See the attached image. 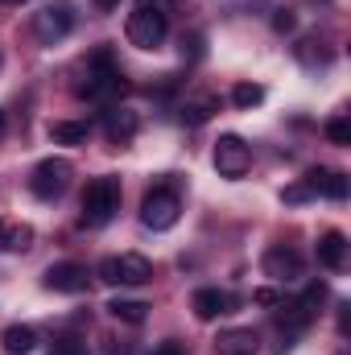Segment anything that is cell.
<instances>
[{
	"instance_id": "obj_1",
	"label": "cell",
	"mask_w": 351,
	"mask_h": 355,
	"mask_svg": "<svg viewBox=\"0 0 351 355\" xmlns=\"http://www.w3.org/2000/svg\"><path fill=\"white\" fill-rule=\"evenodd\" d=\"M124 75H120V67L112 62V54L108 50H95L87 62V75H83V83H79V95L83 99H95V103H108V99H116V95H124Z\"/></svg>"
},
{
	"instance_id": "obj_2",
	"label": "cell",
	"mask_w": 351,
	"mask_h": 355,
	"mask_svg": "<svg viewBox=\"0 0 351 355\" xmlns=\"http://www.w3.org/2000/svg\"><path fill=\"white\" fill-rule=\"evenodd\" d=\"M120 178H95L87 182V190H83V223L87 227H103V223H112L116 219V211H120Z\"/></svg>"
},
{
	"instance_id": "obj_3",
	"label": "cell",
	"mask_w": 351,
	"mask_h": 355,
	"mask_svg": "<svg viewBox=\"0 0 351 355\" xmlns=\"http://www.w3.org/2000/svg\"><path fill=\"white\" fill-rule=\"evenodd\" d=\"M166 33H170V25H166L162 12H153V8H137V12H128V25H124L128 46H137V50H157V46L166 42Z\"/></svg>"
},
{
	"instance_id": "obj_4",
	"label": "cell",
	"mask_w": 351,
	"mask_h": 355,
	"mask_svg": "<svg viewBox=\"0 0 351 355\" xmlns=\"http://www.w3.org/2000/svg\"><path fill=\"white\" fill-rule=\"evenodd\" d=\"M71 178H75V166H71L67 157H46V162H37V170L29 174V190L50 202V198H58V194L71 186Z\"/></svg>"
},
{
	"instance_id": "obj_5",
	"label": "cell",
	"mask_w": 351,
	"mask_h": 355,
	"mask_svg": "<svg viewBox=\"0 0 351 355\" xmlns=\"http://www.w3.org/2000/svg\"><path fill=\"white\" fill-rule=\"evenodd\" d=\"M178 215H182V202H178V194L170 190V186L149 190L145 202H141V223L153 227V232H170V227L178 223Z\"/></svg>"
},
{
	"instance_id": "obj_6",
	"label": "cell",
	"mask_w": 351,
	"mask_h": 355,
	"mask_svg": "<svg viewBox=\"0 0 351 355\" xmlns=\"http://www.w3.org/2000/svg\"><path fill=\"white\" fill-rule=\"evenodd\" d=\"M71 29H75V4H67V0H58V4H50V8H42V12L33 17V37H37L42 46L62 42Z\"/></svg>"
},
{
	"instance_id": "obj_7",
	"label": "cell",
	"mask_w": 351,
	"mask_h": 355,
	"mask_svg": "<svg viewBox=\"0 0 351 355\" xmlns=\"http://www.w3.org/2000/svg\"><path fill=\"white\" fill-rule=\"evenodd\" d=\"M215 170L223 178H244L252 170V149H248L236 132L219 137V141H215Z\"/></svg>"
},
{
	"instance_id": "obj_8",
	"label": "cell",
	"mask_w": 351,
	"mask_h": 355,
	"mask_svg": "<svg viewBox=\"0 0 351 355\" xmlns=\"http://www.w3.org/2000/svg\"><path fill=\"white\" fill-rule=\"evenodd\" d=\"M42 285L54 289V293H83L91 285V272H87V265H79V261H62V265L46 268Z\"/></svg>"
},
{
	"instance_id": "obj_9",
	"label": "cell",
	"mask_w": 351,
	"mask_h": 355,
	"mask_svg": "<svg viewBox=\"0 0 351 355\" xmlns=\"http://www.w3.org/2000/svg\"><path fill=\"white\" fill-rule=\"evenodd\" d=\"M261 265H264V277H273V281H298L302 277V257L293 248H285V244L268 248Z\"/></svg>"
},
{
	"instance_id": "obj_10",
	"label": "cell",
	"mask_w": 351,
	"mask_h": 355,
	"mask_svg": "<svg viewBox=\"0 0 351 355\" xmlns=\"http://www.w3.org/2000/svg\"><path fill=\"white\" fill-rule=\"evenodd\" d=\"M137 128H141L137 112H128V107H108L103 112V132H108L112 145H128L137 137Z\"/></svg>"
},
{
	"instance_id": "obj_11",
	"label": "cell",
	"mask_w": 351,
	"mask_h": 355,
	"mask_svg": "<svg viewBox=\"0 0 351 355\" xmlns=\"http://www.w3.org/2000/svg\"><path fill=\"white\" fill-rule=\"evenodd\" d=\"M232 297L223 293V289H198L194 297H190V310L203 318V322H211V318H219V314H232Z\"/></svg>"
},
{
	"instance_id": "obj_12",
	"label": "cell",
	"mask_w": 351,
	"mask_h": 355,
	"mask_svg": "<svg viewBox=\"0 0 351 355\" xmlns=\"http://www.w3.org/2000/svg\"><path fill=\"white\" fill-rule=\"evenodd\" d=\"M318 265L331 268V272H339L348 265V236L343 232H323L318 236Z\"/></svg>"
},
{
	"instance_id": "obj_13",
	"label": "cell",
	"mask_w": 351,
	"mask_h": 355,
	"mask_svg": "<svg viewBox=\"0 0 351 355\" xmlns=\"http://www.w3.org/2000/svg\"><path fill=\"white\" fill-rule=\"evenodd\" d=\"M116 277H120V285H145V281H153V265L141 252H124V257H116Z\"/></svg>"
},
{
	"instance_id": "obj_14",
	"label": "cell",
	"mask_w": 351,
	"mask_h": 355,
	"mask_svg": "<svg viewBox=\"0 0 351 355\" xmlns=\"http://www.w3.org/2000/svg\"><path fill=\"white\" fill-rule=\"evenodd\" d=\"M306 186H310L314 194L335 198V202L348 198V174H339V170H310V174H306Z\"/></svg>"
},
{
	"instance_id": "obj_15",
	"label": "cell",
	"mask_w": 351,
	"mask_h": 355,
	"mask_svg": "<svg viewBox=\"0 0 351 355\" xmlns=\"http://www.w3.org/2000/svg\"><path fill=\"white\" fill-rule=\"evenodd\" d=\"M0 347L8 355H29L37 347V335H33V327H21V322H12V327H4V335H0Z\"/></svg>"
},
{
	"instance_id": "obj_16",
	"label": "cell",
	"mask_w": 351,
	"mask_h": 355,
	"mask_svg": "<svg viewBox=\"0 0 351 355\" xmlns=\"http://www.w3.org/2000/svg\"><path fill=\"white\" fill-rule=\"evenodd\" d=\"M215 352L219 355H252L257 352V335L252 331H223L215 339Z\"/></svg>"
},
{
	"instance_id": "obj_17",
	"label": "cell",
	"mask_w": 351,
	"mask_h": 355,
	"mask_svg": "<svg viewBox=\"0 0 351 355\" xmlns=\"http://www.w3.org/2000/svg\"><path fill=\"white\" fill-rule=\"evenodd\" d=\"M215 112H219V95H194V99L182 103V120L186 124H207Z\"/></svg>"
},
{
	"instance_id": "obj_18",
	"label": "cell",
	"mask_w": 351,
	"mask_h": 355,
	"mask_svg": "<svg viewBox=\"0 0 351 355\" xmlns=\"http://www.w3.org/2000/svg\"><path fill=\"white\" fill-rule=\"evenodd\" d=\"M108 310H112V318L132 322V327H141L149 318V302H137V297H116V302H108Z\"/></svg>"
},
{
	"instance_id": "obj_19",
	"label": "cell",
	"mask_w": 351,
	"mask_h": 355,
	"mask_svg": "<svg viewBox=\"0 0 351 355\" xmlns=\"http://www.w3.org/2000/svg\"><path fill=\"white\" fill-rule=\"evenodd\" d=\"M50 141L54 145H83L87 141V124L83 120H54L50 124Z\"/></svg>"
},
{
	"instance_id": "obj_20",
	"label": "cell",
	"mask_w": 351,
	"mask_h": 355,
	"mask_svg": "<svg viewBox=\"0 0 351 355\" xmlns=\"http://www.w3.org/2000/svg\"><path fill=\"white\" fill-rule=\"evenodd\" d=\"M0 248H4V252H29V248H33V227H29V223H21V227H8Z\"/></svg>"
},
{
	"instance_id": "obj_21",
	"label": "cell",
	"mask_w": 351,
	"mask_h": 355,
	"mask_svg": "<svg viewBox=\"0 0 351 355\" xmlns=\"http://www.w3.org/2000/svg\"><path fill=\"white\" fill-rule=\"evenodd\" d=\"M298 58H302L306 67H327V62H331V54H327L323 42H314V37H306V42L298 46Z\"/></svg>"
},
{
	"instance_id": "obj_22",
	"label": "cell",
	"mask_w": 351,
	"mask_h": 355,
	"mask_svg": "<svg viewBox=\"0 0 351 355\" xmlns=\"http://www.w3.org/2000/svg\"><path fill=\"white\" fill-rule=\"evenodd\" d=\"M327 141L331 145H351V120L348 116H331L327 120Z\"/></svg>"
},
{
	"instance_id": "obj_23",
	"label": "cell",
	"mask_w": 351,
	"mask_h": 355,
	"mask_svg": "<svg viewBox=\"0 0 351 355\" xmlns=\"http://www.w3.org/2000/svg\"><path fill=\"white\" fill-rule=\"evenodd\" d=\"M264 99V87H257V83H240V87L232 91V103L236 107H257Z\"/></svg>"
},
{
	"instance_id": "obj_24",
	"label": "cell",
	"mask_w": 351,
	"mask_h": 355,
	"mask_svg": "<svg viewBox=\"0 0 351 355\" xmlns=\"http://www.w3.org/2000/svg\"><path fill=\"white\" fill-rule=\"evenodd\" d=\"M298 302H302V306H306V314L314 318V314H318V306L327 302V285H323V281H314V285H306V293H302Z\"/></svg>"
},
{
	"instance_id": "obj_25",
	"label": "cell",
	"mask_w": 351,
	"mask_h": 355,
	"mask_svg": "<svg viewBox=\"0 0 351 355\" xmlns=\"http://www.w3.org/2000/svg\"><path fill=\"white\" fill-rule=\"evenodd\" d=\"M50 355H87V347H83L75 335H62V339H54V352Z\"/></svg>"
},
{
	"instance_id": "obj_26",
	"label": "cell",
	"mask_w": 351,
	"mask_h": 355,
	"mask_svg": "<svg viewBox=\"0 0 351 355\" xmlns=\"http://www.w3.org/2000/svg\"><path fill=\"white\" fill-rule=\"evenodd\" d=\"M178 4H182V0H137V8H153V12H162V17L178 12Z\"/></svg>"
},
{
	"instance_id": "obj_27",
	"label": "cell",
	"mask_w": 351,
	"mask_h": 355,
	"mask_svg": "<svg viewBox=\"0 0 351 355\" xmlns=\"http://www.w3.org/2000/svg\"><path fill=\"white\" fill-rule=\"evenodd\" d=\"M306 198H314V190H310L306 182H293V186H285V202H306Z\"/></svg>"
},
{
	"instance_id": "obj_28",
	"label": "cell",
	"mask_w": 351,
	"mask_h": 355,
	"mask_svg": "<svg viewBox=\"0 0 351 355\" xmlns=\"http://www.w3.org/2000/svg\"><path fill=\"white\" fill-rule=\"evenodd\" d=\"M293 25H298V21H293V12H289V8H277V17H273V29H277V33H289Z\"/></svg>"
},
{
	"instance_id": "obj_29",
	"label": "cell",
	"mask_w": 351,
	"mask_h": 355,
	"mask_svg": "<svg viewBox=\"0 0 351 355\" xmlns=\"http://www.w3.org/2000/svg\"><path fill=\"white\" fill-rule=\"evenodd\" d=\"M103 355H132L128 339H103Z\"/></svg>"
},
{
	"instance_id": "obj_30",
	"label": "cell",
	"mask_w": 351,
	"mask_h": 355,
	"mask_svg": "<svg viewBox=\"0 0 351 355\" xmlns=\"http://www.w3.org/2000/svg\"><path fill=\"white\" fill-rule=\"evenodd\" d=\"M153 355H186V352H182V343H178V339H166V343H157V347H153Z\"/></svg>"
},
{
	"instance_id": "obj_31",
	"label": "cell",
	"mask_w": 351,
	"mask_h": 355,
	"mask_svg": "<svg viewBox=\"0 0 351 355\" xmlns=\"http://www.w3.org/2000/svg\"><path fill=\"white\" fill-rule=\"evenodd\" d=\"M252 302H257V306H277L281 297H277L273 289H257V293H252Z\"/></svg>"
},
{
	"instance_id": "obj_32",
	"label": "cell",
	"mask_w": 351,
	"mask_h": 355,
	"mask_svg": "<svg viewBox=\"0 0 351 355\" xmlns=\"http://www.w3.org/2000/svg\"><path fill=\"white\" fill-rule=\"evenodd\" d=\"M116 4H120V0H95V8H99V12H112Z\"/></svg>"
},
{
	"instance_id": "obj_33",
	"label": "cell",
	"mask_w": 351,
	"mask_h": 355,
	"mask_svg": "<svg viewBox=\"0 0 351 355\" xmlns=\"http://www.w3.org/2000/svg\"><path fill=\"white\" fill-rule=\"evenodd\" d=\"M4 232H8V223H4V219H0V244H4Z\"/></svg>"
},
{
	"instance_id": "obj_34",
	"label": "cell",
	"mask_w": 351,
	"mask_h": 355,
	"mask_svg": "<svg viewBox=\"0 0 351 355\" xmlns=\"http://www.w3.org/2000/svg\"><path fill=\"white\" fill-rule=\"evenodd\" d=\"M4 128H8V120H4V112H0V137H4Z\"/></svg>"
},
{
	"instance_id": "obj_35",
	"label": "cell",
	"mask_w": 351,
	"mask_h": 355,
	"mask_svg": "<svg viewBox=\"0 0 351 355\" xmlns=\"http://www.w3.org/2000/svg\"><path fill=\"white\" fill-rule=\"evenodd\" d=\"M17 4H25V0H17Z\"/></svg>"
},
{
	"instance_id": "obj_36",
	"label": "cell",
	"mask_w": 351,
	"mask_h": 355,
	"mask_svg": "<svg viewBox=\"0 0 351 355\" xmlns=\"http://www.w3.org/2000/svg\"><path fill=\"white\" fill-rule=\"evenodd\" d=\"M0 67H4V58H0Z\"/></svg>"
}]
</instances>
